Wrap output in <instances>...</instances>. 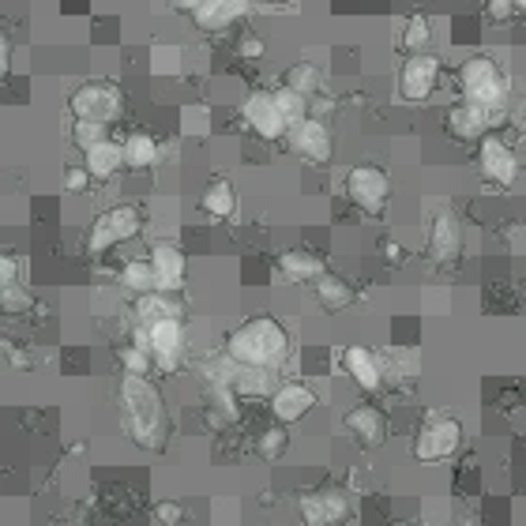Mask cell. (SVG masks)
Returning a JSON list of instances; mask_svg holds the SVG:
<instances>
[{"label": "cell", "instance_id": "44dd1931", "mask_svg": "<svg viewBox=\"0 0 526 526\" xmlns=\"http://www.w3.org/2000/svg\"><path fill=\"white\" fill-rule=\"evenodd\" d=\"M248 8H252V0H203L192 12V19H196L200 31H222L241 16H248Z\"/></svg>", "mask_w": 526, "mask_h": 526}, {"label": "cell", "instance_id": "74e56055", "mask_svg": "<svg viewBox=\"0 0 526 526\" xmlns=\"http://www.w3.org/2000/svg\"><path fill=\"white\" fill-rule=\"evenodd\" d=\"M387 372H399V376L406 372V380H414L418 376V354L414 350H391L384 357V376Z\"/></svg>", "mask_w": 526, "mask_h": 526}, {"label": "cell", "instance_id": "4fadbf2b", "mask_svg": "<svg viewBox=\"0 0 526 526\" xmlns=\"http://www.w3.org/2000/svg\"><path fill=\"white\" fill-rule=\"evenodd\" d=\"M151 271H155V290L162 294H181L188 279V256L173 241H155L151 245Z\"/></svg>", "mask_w": 526, "mask_h": 526}, {"label": "cell", "instance_id": "ee69618b", "mask_svg": "<svg viewBox=\"0 0 526 526\" xmlns=\"http://www.w3.org/2000/svg\"><path fill=\"white\" fill-rule=\"evenodd\" d=\"M485 8H489V16H493V19H508L515 4H511V0H489Z\"/></svg>", "mask_w": 526, "mask_h": 526}, {"label": "cell", "instance_id": "4316f807", "mask_svg": "<svg viewBox=\"0 0 526 526\" xmlns=\"http://www.w3.org/2000/svg\"><path fill=\"white\" fill-rule=\"evenodd\" d=\"M282 87H290V91L305 94V98H316V94L324 91V76H320V68L312 61H297L286 68V76H282Z\"/></svg>", "mask_w": 526, "mask_h": 526}, {"label": "cell", "instance_id": "83f0119b", "mask_svg": "<svg viewBox=\"0 0 526 526\" xmlns=\"http://www.w3.org/2000/svg\"><path fill=\"white\" fill-rule=\"evenodd\" d=\"M166 316H181L173 294H162V290H151V294L136 297V320L140 324H155V320H166Z\"/></svg>", "mask_w": 526, "mask_h": 526}, {"label": "cell", "instance_id": "cb8c5ba5", "mask_svg": "<svg viewBox=\"0 0 526 526\" xmlns=\"http://www.w3.org/2000/svg\"><path fill=\"white\" fill-rule=\"evenodd\" d=\"M312 290H316L320 309H327V312H342L354 305V286L346 279H339V275H331V271H324L320 279L312 282Z\"/></svg>", "mask_w": 526, "mask_h": 526}, {"label": "cell", "instance_id": "e0dca14e", "mask_svg": "<svg viewBox=\"0 0 526 526\" xmlns=\"http://www.w3.org/2000/svg\"><path fill=\"white\" fill-rule=\"evenodd\" d=\"M312 406H316V391L301 380H290V384H279L271 391V414L279 425H297L301 418H309Z\"/></svg>", "mask_w": 526, "mask_h": 526}, {"label": "cell", "instance_id": "f35d334b", "mask_svg": "<svg viewBox=\"0 0 526 526\" xmlns=\"http://www.w3.org/2000/svg\"><path fill=\"white\" fill-rule=\"evenodd\" d=\"M91 173H87V166H68V170H64V188H68V192H72V196H83V192H87V188H91Z\"/></svg>", "mask_w": 526, "mask_h": 526}, {"label": "cell", "instance_id": "e575fe53", "mask_svg": "<svg viewBox=\"0 0 526 526\" xmlns=\"http://www.w3.org/2000/svg\"><path fill=\"white\" fill-rule=\"evenodd\" d=\"M121 369L132 372V376H151L155 357H151V350H143V346H136V342H128V346L121 350Z\"/></svg>", "mask_w": 526, "mask_h": 526}, {"label": "cell", "instance_id": "8d00e7d4", "mask_svg": "<svg viewBox=\"0 0 526 526\" xmlns=\"http://www.w3.org/2000/svg\"><path fill=\"white\" fill-rule=\"evenodd\" d=\"M34 305V297L23 290V286H4L0 290V312H8V316H23V312H31Z\"/></svg>", "mask_w": 526, "mask_h": 526}, {"label": "cell", "instance_id": "c3c4849f", "mask_svg": "<svg viewBox=\"0 0 526 526\" xmlns=\"http://www.w3.org/2000/svg\"><path fill=\"white\" fill-rule=\"evenodd\" d=\"M511 4H515V8H523V12H526V0H511Z\"/></svg>", "mask_w": 526, "mask_h": 526}, {"label": "cell", "instance_id": "f6af8a7d", "mask_svg": "<svg viewBox=\"0 0 526 526\" xmlns=\"http://www.w3.org/2000/svg\"><path fill=\"white\" fill-rule=\"evenodd\" d=\"M380 248H384V260H387V263H403V260H406V252H403L399 245H395V241H384Z\"/></svg>", "mask_w": 526, "mask_h": 526}, {"label": "cell", "instance_id": "d4e9b609", "mask_svg": "<svg viewBox=\"0 0 526 526\" xmlns=\"http://www.w3.org/2000/svg\"><path fill=\"white\" fill-rule=\"evenodd\" d=\"M200 211L211 218H233V211H237V192H233V185L226 177H218V181H211V185L203 188Z\"/></svg>", "mask_w": 526, "mask_h": 526}, {"label": "cell", "instance_id": "ba28073f", "mask_svg": "<svg viewBox=\"0 0 526 526\" xmlns=\"http://www.w3.org/2000/svg\"><path fill=\"white\" fill-rule=\"evenodd\" d=\"M436 83H440V57H433L429 49L410 53L403 61V68H399V98H406V102L433 98Z\"/></svg>", "mask_w": 526, "mask_h": 526}, {"label": "cell", "instance_id": "2e32d148", "mask_svg": "<svg viewBox=\"0 0 526 526\" xmlns=\"http://www.w3.org/2000/svg\"><path fill=\"white\" fill-rule=\"evenodd\" d=\"M297 511H301L305 526H335L350 515V500L342 489H316V493L301 496Z\"/></svg>", "mask_w": 526, "mask_h": 526}, {"label": "cell", "instance_id": "484cf974", "mask_svg": "<svg viewBox=\"0 0 526 526\" xmlns=\"http://www.w3.org/2000/svg\"><path fill=\"white\" fill-rule=\"evenodd\" d=\"M121 151H124V166H128V170H151L158 162V155H162L158 143L151 140L147 132H132V136L121 143Z\"/></svg>", "mask_w": 526, "mask_h": 526}, {"label": "cell", "instance_id": "60d3db41", "mask_svg": "<svg viewBox=\"0 0 526 526\" xmlns=\"http://www.w3.org/2000/svg\"><path fill=\"white\" fill-rule=\"evenodd\" d=\"M16 282H19V260L8 256V252H0V290H4V286H16Z\"/></svg>", "mask_w": 526, "mask_h": 526}, {"label": "cell", "instance_id": "1f68e13d", "mask_svg": "<svg viewBox=\"0 0 526 526\" xmlns=\"http://www.w3.org/2000/svg\"><path fill=\"white\" fill-rule=\"evenodd\" d=\"M399 42H403L406 53H421V49L433 42V27H429V19L425 16H410L403 23V34H399Z\"/></svg>", "mask_w": 526, "mask_h": 526}, {"label": "cell", "instance_id": "6da1fadb", "mask_svg": "<svg viewBox=\"0 0 526 526\" xmlns=\"http://www.w3.org/2000/svg\"><path fill=\"white\" fill-rule=\"evenodd\" d=\"M121 418L124 429L132 436V444L143 451H162L166 448V436H170V418H166V403H162V391L151 384V376H121Z\"/></svg>", "mask_w": 526, "mask_h": 526}, {"label": "cell", "instance_id": "ac0fdd59", "mask_svg": "<svg viewBox=\"0 0 526 526\" xmlns=\"http://www.w3.org/2000/svg\"><path fill=\"white\" fill-rule=\"evenodd\" d=\"M342 369H346V376H350L361 391H369V395H376L387 380L384 357L372 354L369 346H346V350H342Z\"/></svg>", "mask_w": 526, "mask_h": 526}, {"label": "cell", "instance_id": "7dc6e473", "mask_svg": "<svg viewBox=\"0 0 526 526\" xmlns=\"http://www.w3.org/2000/svg\"><path fill=\"white\" fill-rule=\"evenodd\" d=\"M203 0H177V8H185V12H196Z\"/></svg>", "mask_w": 526, "mask_h": 526}, {"label": "cell", "instance_id": "7bdbcfd3", "mask_svg": "<svg viewBox=\"0 0 526 526\" xmlns=\"http://www.w3.org/2000/svg\"><path fill=\"white\" fill-rule=\"evenodd\" d=\"M8 68H12V38L0 31V76H8Z\"/></svg>", "mask_w": 526, "mask_h": 526}, {"label": "cell", "instance_id": "bcb514c9", "mask_svg": "<svg viewBox=\"0 0 526 526\" xmlns=\"http://www.w3.org/2000/svg\"><path fill=\"white\" fill-rule=\"evenodd\" d=\"M4 354L12 357V365H16V369H27V365H31V361H27V354H23V350H16V346H8V342H4Z\"/></svg>", "mask_w": 526, "mask_h": 526}, {"label": "cell", "instance_id": "9a60e30c", "mask_svg": "<svg viewBox=\"0 0 526 526\" xmlns=\"http://www.w3.org/2000/svg\"><path fill=\"white\" fill-rule=\"evenodd\" d=\"M478 166H481V173L493 181V185L508 188V185L519 181V155H515V151H511L500 136H481Z\"/></svg>", "mask_w": 526, "mask_h": 526}, {"label": "cell", "instance_id": "b9f144b4", "mask_svg": "<svg viewBox=\"0 0 526 526\" xmlns=\"http://www.w3.org/2000/svg\"><path fill=\"white\" fill-rule=\"evenodd\" d=\"M263 53H267L263 38H256V34H245V38H241V57H248V61H260Z\"/></svg>", "mask_w": 526, "mask_h": 526}, {"label": "cell", "instance_id": "4dcf8cb0", "mask_svg": "<svg viewBox=\"0 0 526 526\" xmlns=\"http://www.w3.org/2000/svg\"><path fill=\"white\" fill-rule=\"evenodd\" d=\"M286 448H290V433H286V425H271V429H263L260 440H256V455L267 459V463L282 459Z\"/></svg>", "mask_w": 526, "mask_h": 526}, {"label": "cell", "instance_id": "d6986e66", "mask_svg": "<svg viewBox=\"0 0 526 526\" xmlns=\"http://www.w3.org/2000/svg\"><path fill=\"white\" fill-rule=\"evenodd\" d=\"M342 425H346V433L354 436L361 448H380L387 440V418L384 410H376L372 403L365 406H354L346 418H342Z\"/></svg>", "mask_w": 526, "mask_h": 526}, {"label": "cell", "instance_id": "30bf717a", "mask_svg": "<svg viewBox=\"0 0 526 526\" xmlns=\"http://www.w3.org/2000/svg\"><path fill=\"white\" fill-rule=\"evenodd\" d=\"M500 109H485V106H474V102H455L448 109V117H444V128H448L451 140L459 143H470V140H481V136H489V128L500 124Z\"/></svg>", "mask_w": 526, "mask_h": 526}, {"label": "cell", "instance_id": "816d5d0a", "mask_svg": "<svg viewBox=\"0 0 526 526\" xmlns=\"http://www.w3.org/2000/svg\"><path fill=\"white\" fill-rule=\"evenodd\" d=\"M523 121H526V109H523Z\"/></svg>", "mask_w": 526, "mask_h": 526}, {"label": "cell", "instance_id": "d6a6232c", "mask_svg": "<svg viewBox=\"0 0 526 526\" xmlns=\"http://www.w3.org/2000/svg\"><path fill=\"white\" fill-rule=\"evenodd\" d=\"M271 94H275V106H279V113L286 117V124H297L309 117V98H305V94L290 91V87H279V91Z\"/></svg>", "mask_w": 526, "mask_h": 526}, {"label": "cell", "instance_id": "681fc988", "mask_svg": "<svg viewBox=\"0 0 526 526\" xmlns=\"http://www.w3.org/2000/svg\"><path fill=\"white\" fill-rule=\"evenodd\" d=\"M267 4H290V0H267Z\"/></svg>", "mask_w": 526, "mask_h": 526}, {"label": "cell", "instance_id": "ab89813d", "mask_svg": "<svg viewBox=\"0 0 526 526\" xmlns=\"http://www.w3.org/2000/svg\"><path fill=\"white\" fill-rule=\"evenodd\" d=\"M155 519L162 526H181L185 523V508H181V504H173V500H162V504L155 508Z\"/></svg>", "mask_w": 526, "mask_h": 526}, {"label": "cell", "instance_id": "f907efd6", "mask_svg": "<svg viewBox=\"0 0 526 526\" xmlns=\"http://www.w3.org/2000/svg\"><path fill=\"white\" fill-rule=\"evenodd\" d=\"M395 526H414V523H395Z\"/></svg>", "mask_w": 526, "mask_h": 526}, {"label": "cell", "instance_id": "52a82bcc", "mask_svg": "<svg viewBox=\"0 0 526 526\" xmlns=\"http://www.w3.org/2000/svg\"><path fill=\"white\" fill-rule=\"evenodd\" d=\"M346 196L365 215H380L391 200V177L380 166H354L346 173Z\"/></svg>", "mask_w": 526, "mask_h": 526}, {"label": "cell", "instance_id": "5bb4252c", "mask_svg": "<svg viewBox=\"0 0 526 526\" xmlns=\"http://www.w3.org/2000/svg\"><path fill=\"white\" fill-rule=\"evenodd\" d=\"M241 117H245V124L260 136V140L275 143L286 136V117L279 113V106H275V94L271 91H252L245 98V106H241Z\"/></svg>", "mask_w": 526, "mask_h": 526}, {"label": "cell", "instance_id": "5b68a950", "mask_svg": "<svg viewBox=\"0 0 526 526\" xmlns=\"http://www.w3.org/2000/svg\"><path fill=\"white\" fill-rule=\"evenodd\" d=\"M68 113L72 117H87V121L113 124L124 113V94L113 83L87 79V83H79L76 91L68 94Z\"/></svg>", "mask_w": 526, "mask_h": 526}, {"label": "cell", "instance_id": "277c9868", "mask_svg": "<svg viewBox=\"0 0 526 526\" xmlns=\"http://www.w3.org/2000/svg\"><path fill=\"white\" fill-rule=\"evenodd\" d=\"M143 230V215L140 207H132V203H117V207H109L102 215L91 222V230H87V248H91L94 256H102L109 248L124 245V241H132V237H140Z\"/></svg>", "mask_w": 526, "mask_h": 526}, {"label": "cell", "instance_id": "7a4b0ae2", "mask_svg": "<svg viewBox=\"0 0 526 526\" xmlns=\"http://www.w3.org/2000/svg\"><path fill=\"white\" fill-rule=\"evenodd\" d=\"M290 354V331L275 316H252L226 335V357L233 365H260L279 369Z\"/></svg>", "mask_w": 526, "mask_h": 526}, {"label": "cell", "instance_id": "8fae6325", "mask_svg": "<svg viewBox=\"0 0 526 526\" xmlns=\"http://www.w3.org/2000/svg\"><path fill=\"white\" fill-rule=\"evenodd\" d=\"M147 335H151L155 369H162V372L181 369V357H185V324H181V316H166V320L147 324Z\"/></svg>", "mask_w": 526, "mask_h": 526}, {"label": "cell", "instance_id": "9c48e42d", "mask_svg": "<svg viewBox=\"0 0 526 526\" xmlns=\"http://www.w3.org/2000/svg\"><path fill=\"white\" fill-rule=\"evenodd\" d=\"M286 143H290V151L294 155H301L305 162H312V166H324V162H331V155H335V147H331V128H327L320 117H305V121H297L286 128Z\"/></svg>", "mask_w": 526, "mask_h": 526}, {"label": "cell", "instance_id": "f1b7e54d", "mask_svg": "<svg viewBox=\"0 0 526 526\" xmlns=\"http://www.w3.org/2000/svg\"><path fill=\"white\" fill-rule=\"evenodd\" d=\"M121 286L128 294H151L155 290V271H151V260H128L121 267Z\"/></svg>", "mask_w": 526, "mask_h": 526}, {"label": "cell", "instance_id": "7402d4cb", "mask_svg": "<svg viewBox=\"0 0 526 526\" xmlns=\"http://www.w3.org/2000/svg\"><path fill=\"white\" fill-rule=\"evenodd\" d=\"M83 166H87V173H91L94 181H113V177L124 170L121 143L102 140L94 143V147H87V151H83Z\"/></svg>", "mask_w": 526, "mask_h": 526}, {"label": "cell", "instance_id": "8992f818", "mask_svg": "<svg viewBox=\"0 0 526 526\" xmlns=\"http://www.w3.org/2000/svg\"><path fill=\"white\" fill-rule=\"evenodd\" d=\"M459 448H463V425L455 418L425 421L418 429V436H414V459L425 466L444 463V459H451Z\"/></svg>", "mask_w": 526, "mask_h": 526}, {"label": "cell", "instance_id": "ffe728a7", "mask_svg": "<svg viewBox=\"0 0 526 526\" xmlns=\"http://www.w3.org/2000/svg\"><path fill=\"white\" fill-rule=\"evenodd\" d=\"M230 391L237 399H271L275 391V369H260V365H233L230 369Z\"/></svg>", "mask_w": 526, "mask_h": 526}, {"label": "cell", "instance_id": "d590c367", "mask_svg": "<svg viewBox=\"0 0 526 526\" xmlns=\"http://www.w3.org/2000/svg\"><path fill=\"white\" fill-rule=\"evenodd\" d=\"M181 132L192 136V140H203L211 132V113L203 106H185L181 109Z\"/></svg>", "mask_w": 526, "mask_h": 526}, {"label": "cell", "instance_id": "836d02e7", "mask_svg": "<svg viewBox=\"0 0 526 526\" xmlns=\"http://www.w3.org/2000/svg\"><path fill=\"white\" fill-rule=\"evenodd\" d=\"M109 140V124L102 121H87V117H72V143H76L79 151H87L94 143Z\"/></svg>", "mask_w": 526, "mask_h": 526}, {"label": "cell", "instance_id": "3957f363", "mask_svg": "<svg viewBox=\"0 0 526 526\" xmlns=\"http://www.w3.org/2000/svg\"><path fill=\"white\" fill-rule=\"evenodd\" d=\"M459 87H463L466 102L485 109H504V98H508V79H504V72H500V64L493 57H470V61H463Z\"/></svg>", "mask_w": 526, "mask_h": 526}, {"label": "cell", "instance_id": "603a6c76", "mask_svg": "<svg viewBox=\"0 0 526 526\" xmlns=\"http://www.w3.org/2000/svg\"><path fill=\"white\" fill-rule=\"evenodd\" d=\"M279 271H282V279H290V282H316L327 267L316 252H309V248H286L279 256Z\"/></svg>", "mask_w": 526, "mask_h": 526}, {"label": "cell", "instance_id": "f546056e", "mask_svg": "<svg viewBox=\"0 0 526 526\" xmlns=\"http://www.w3.org/2000/svg\"><path fill=\"white\" fill-rule=\"evenodd\" d=\"M151 72L155 76H181L185 72V49L170 46V42L155 46L151 49Z\"/></svg>", "mask_w": 526, "mask_h": 526}, {"label": "cell", "instance_id": "7c38bea8", "mask_svg": "<svg viewBox=\"0 0 526 526\" xmlns=\"http://www.w3.org/2000/svg\"><path fill=\"white\" fill-rule=\"evenodd\" d=\"M459 256H463V222L451 207H440L429 222V260L448 267Z\"/></svg>", "mask_w": 526, "mask_h": 526}]
</instances>
